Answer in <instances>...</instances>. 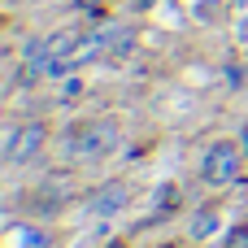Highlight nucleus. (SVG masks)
Returning <instances> with one entry per match:
<instances>
[{
    "instance_id": "7",
    "label": "nucleus",
    "mask_w": 248,
    "mask_h": 248,
    "mask_svg": "<svg viewBox=\"0 0 248 248\" xmlns=\"http://www.w3.org/2000/svg\"><path fill=\"white\" fill-rule=\"evenodd\" d=\"M244 148H248V144H244Z\"/></svg>"
},
{
    "instance_id": "2",
    "label": "nucleus",
    "mask_w": 248,
    "mask_h": 248,
    "mask_svg": "<svg viewBox=\"0 0 248 248\" xmlns=\"http://www.w3.org/2000/svg\"><path fill=\"white\" fill-rule=\"evenodd\" d=\"M240 148L231 144V140H218V144H209L205 148V157H201V179L209 183V187H227V183H235L240 179Z\"/></svg>"
},
{
    "instance_id": "5",
    "label": "nucleus",
    "mask_w": 248,
    "mask_h": 248,
    "mask_svg": "<svg viewBox=\"0 0 248 248\" xmlns=\"http://www.w3.org/2000/svg\"><path fill=\"white\" fill-rule=\"evenodd\" d=\"M44 231H35V227H13L9 231V248H44Z\"/></svg>"
},
{
    "instance_id": "1",
    "label": "nucleus",
    "mask_w": 248,
    "mask_h": 248,
    "mask_svg": "<svg viewBox=\"0 0 248 248\" xmlns=\"http://www.w3.org/2000/svg\"><path fill=\"white\" fill-rule=\"evenodd\" d=\"M118 148V126L113 122H87V126H74L65 135V153L78 157V161H100Z\"/></svg>"
},
{
    "instance_id": "4",
    "label": "nucleus",
    "mask_w": 248,
    "mask_h": 248,
    "mask_svg": "<svg viewBox=\"0 0 248 248\" xmlns=\"http://www.w3.org/2000/svg\"><path fill=\"white\" fill-rule=\"evenodd\" d=\"M126 196H131L126 183H109V187H100V192L87 201V209H92L96 218H109V214H118V209L126 205Z\"/></svg>"
},
{
    "instance_id": "6",
    "label": "nucleus",
    "mask_w": 248,
    "mask_h": 248,
    "mask_svg": "<svg viewBox=\"0 0 248 248\" xmlns=\"http://www.w3.org/2000/svg\"><path fill=\"white\" fill-rule=\"evenodd\" d=\"M214 227H218V222H214V214H209V218H205V214L196 218V235H205V231H214Z\"/></svg>"
},
{
    "instance_id": "3",
    "label": "nucleus",
    "mask_w": 248,
    "mask_h": 248,
    "mask_svg": "<svg viewBox=\"0 0 248 248\" xmlns=\"http://www.w3.org/2000/svg\"><path fill=\"white\" fill-rule=\"evenodd\" d=\"M39 148H44V126H39V122H22V126H9V135H4V161L22 166V161H31Z\"/></svg>"
}]
</instances>
